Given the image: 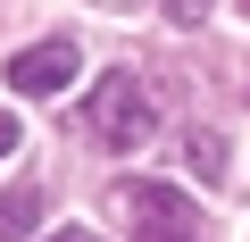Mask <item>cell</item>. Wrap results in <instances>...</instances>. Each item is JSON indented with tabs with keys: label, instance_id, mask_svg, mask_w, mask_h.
<instances>
[{
	"label": "cell",
	"instance_id": "6da1fadb",
	"mask_svg": "<svg viewBox=\"0 0 250 242\" xmlns=\"http://www.w3.org/2000/svg\"><path fill=\"white\" fill-rule=\"evenodd\" d=\"M108 200H117V217H125V242H200V209H192L175 184L125 176Z\"/></svg>",
	"mask_w": 250,
	"mask_h": 242
},
{
	"label": "cell",
	"instance_id": "7a4b0ae2",
	"mask_svg": "<svg viewBox=\"0 0 250 242\" xmlns=\"http://www.w3.org/2000/svg\"><path fill=\"white\" fill-rule=\"evenodd\" d=\"M83 126L108 142V151H142L150 142V126H159V109H150V92H142V75H100L92 92H83Z\"/></svg>",
	"mask_w": 250,
	"mask_h": 242
},
{
	"label": "cell",
	"instance_id": "3957f363",
	"mask_svg": "<svg viewBox=\"0 0 250 242\" xmlns=\"http://www.w3.org/2000/svg\"><path fill=\"white\" fill-rule=\"evenodd\" d=\"M67 84H75V42H67V34H59V42H34V50L9 59V92L50 100V92H67Z\"/></svg>",
	"mask_w": 250,
	"mask_h": 242
},
{
	"label": "cell",
	"instance_id": "277c9868",
	"mask_svg": "<svg viewBox=\"0 0 250 242\" xmlns=\"http://www.w3.org/2000/svg\"><path fill=\"white\" fill-rule=\"evenodd\" d=\"M34 217H42V200L17 184V192H0V242H34Z\"/></svg>",
	"mask_w": 250,
	"mask_h": 242
},
{
	"label": "cell",
	"instance_id": "5b68a950",
	"mask_svg": "<svg viewBox=\"0 0 250 242\" xmlns=\"http://www.w3.org/2000/svg\"><path fill=\"white\" fill-rule=\"evenodd\" d=\"M184 159H192V176H208V184H217V176H225V142H217V134H208V126H200V134H192V142H184Z\"/></svg>",
	"mask_w": 250,
	"mask_h": 242
},
{
	"label": "cell",
	"instance_id": "8992f818",
	"mask_svg": "<svg viewBox=\"0 0 250 242\" xmlns=\"http://www.w3.org/2000/svg\"><path fill=\"white\" fill-rule=\"evenodd\" d=\"M159 9H167V25H200V17H208V0H159Z\"/></svg>",
	"mask_w": 250,
	"mask_h": 242
},
{
	"label": "cell",
	"instance_id": "52a82bcc",
	"mask_svg": "<svg viewBox=\"0 0 250 242\" xmlns=\"http://www.w3.org/2000/svg\"><path fill=\"white\" fill-rule=\"evenodd\" d=\"M50 242H100V234H92V225H59Z\"/></svg>",
	"mask_w": 250,
	"mask_h": 242
},
{
	"label": "cell",
	"instance_id": "ba28073f",
	"mask_svg": "<svg viewBox=\"0 0 250 242\" xmlns=\"http://www.w3.org/2000/svg\"><path fill=\"white\" fill-rule=\"evenodd\" d=\"M17 151V117H0V159H9Z\"/></svg>",
	"mask_w": 250,
	"mask_h": 242
},
{
	"label": "cell",
	"instance_id": "9c48e42d",
	"mask_svg": "<svg viewBox=\"0 0 250 242\" xmlns=\"http://www.w3.org/2000/svg\"><path fill=\"white\" fill-rule=\"evenodd\" d=\"M100 9H134V0H100Z\"/></svg>",
	"mask_w": 250,
	"mask_h": 242
}]
</instances>
